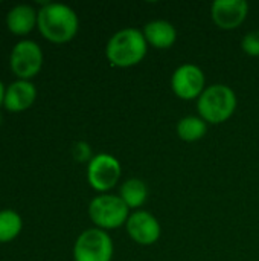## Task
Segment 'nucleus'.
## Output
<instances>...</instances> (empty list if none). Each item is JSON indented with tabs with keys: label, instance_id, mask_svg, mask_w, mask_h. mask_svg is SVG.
Instances as JSON below:
<instances>
[{
	"label": "nucleus",
	"instance_id": "10",
	"mask_svg": "<svg viewBox=\"0 0 259 261\" xmlns=\"http://www.w3.org/2000/svg\"><path fill=\"white\" fill-rule=\"evenodd\" d=\"M249 15V3L246 0H215L211 6L214 23L224 31L240 28Z\"/></svg>",
	"mask_w": 259,
	"mask_h": 261
},
{
	"label": "nucleus",
	"instance_id": "16",
	"mask_svg": "<svg viewBox=\"0 0 259 261\" xmlns=\"http://www.w3.org/2000/svg\"><path fill=\"white\" fill-rule=\"evenodd\" d=\"M23 220L18 213L12 210L0 211V243H9L21 232Z\"/></svg>",
	"mask_w": 259,
	"mask_h": 261
},
{
	"label": "nucleus",
	"instance_id": "15",
	"mask_svg": "<svg viewBox=\"0 0 259 261\" xmlns=\"http://www.w3.org/2000/svg\"><path fill=\"white\" fill-rule=\"evenodd\" d=\"M208 132V122L200 116H185L177 122V135L185 142H197Z\"/></svg>",
	"mask_w": 259,
	"mask_h": 261
},
{
	"label": "nucleus",
	"instance_id": "7",
	"mask_svg": "<svg viewBox=\"0 0 259 261\" xmlns=\"http://www.w3.org/2000/svg\"><path fill=\"white\" fill-rule=\"evenodd\" d=\"M43 50L32 40H20L11 50L9 64L18 80L29 81L37 76L43 67Z\"/></svg>",
	"mask_w": 259,
	"mask_h": 261
},
{
	"label": "nucleus",
	"instance_id": "8",
	"mask_svg": "<svg viewBox=\"0 0 259 261\" xmlns=\"http://www.w3.org/2000/svg\"><path fill=\"white\" fill-rule=\"evenodd\" d=\"M171 89L180 99H198L206 89V78L203 70L191 63L179 66L171 76Z\"/></svg>",
	"mask_w": 259,
	"mask_h": 261
},
{
	"label": "nucleus",
	"instance_id": "9",
	"mask_svg": "<svg viewBox=\"0 0 259 261\" xmlns=\"http://www.w3.org/2000/svg\"><path fill=\"white\" fill-rule=\"evenodd\" d=\"M125 228L130 239L140 246L154 245L162 236V228L159 220L151 213L143 210L130 214Z\"/></svg>",
	"mask_w": 259,
	"mask_h": 261
},
{
	"label": "nucleus",
	"instance_id": "18",
	"mask_svg": "<svg viewBox=\"0 0 259 261\" xmlns=\"http://www.w3.org/2000/svg\"><path fill=\"white\" fill-rule=\"evenodd\" d=\"M73 158L78 161V162H90V159L93 158L92 156V151H90V145L85 144V142H78L75 144L73 147Z\"/></svg>",
	"mask_w": 259,
	"mask_h": 261
},
{
	"label": "nucleus",
	"instance_id": "19",
	"mask_svg": "<svg viewBox=\"0 0 259 261\" xmlns=\"http://www.w3.org/2000/svg\"><path fill=\"white\" fill-rule=\"evenodd\" d=\"M5 93H6V89H5L3 83L0 81V107L3 106V101H5Z\"/></svg>",
	"mask_w": 259,
	"mask_h": 261
},
{
	"label": "nucleus",
	"instance_id": "4",
	"mask_svg": "<svg viewBox=\"0 0 259 261\" xmlns=\"http://www.w3.org/2000/svg\"><path fill=\"white\" fill-rule=\"evenodd\" d=\"M89 217L95 228L102 231L118 229L124 226L130 217V208L119 196L99 194L89 205Z\"/></svg>",
	"mask_w": 259,
	"mask_h": 261
},
{
	"label": "nucleus",
	"instance_id": "13",
	"mask_svg": "<svg viewBox=\"0 0 259 261\" xmlns=\"http://www.w3.org/2000/svg\"><path fill=\"white\" fill-rule=\"evenodd\" d=\"M38 9L31 5H17L6 15L8 29L18 37L27 35L37 26Z\"/></svg>",
	"mask_w": 259,
	"mask_h": 261
},
{
	"label": "nucleus",
	"instance_id": "6",
	"mask_svg": "<svg viewBox=\"0 0 259 261\" xmlns=\"http://www.w3.org/2000/svg\"><path fill=\"white\" fill-rule=\"evenodd\" d=\"M121 162L108 153L95 154L87 164V182L101 194H107L111 188H114L121 180Z\"/></svg>",
	"mask_w": 259,
	"mask_h": 261
},
{
	"label": "nucleus",
	"instance_id": "5",
	"mask_svg": "<svg viewBox=\"0 0 259 261\" xmlns=\"http://www.w3.org/2000/svg\"><path fill=\"white\" fill-rule=\"evenodd\" d=\"M114 252L113 240L107 231L90 228L82 231L73 245L75 261H111Z\"/></svg>",
	"mask_w": 259,
	"mask_h": 261
},
{
	"label": "nucleus",
	"instance_id": "12",
	"mask_svg": "<svg viewBox=\"0 0 259 261\" xmlns=\"http://www.w3.org/2000/svg\"><path fill=\"white\" fill-rule=\"evenodd\" d=\"M142 34L148 46L156 49H169L177 40V29L168 20H151L145 23Z\"/></svg>",
	"mask_w": 259,
	"mask_h": 261
},
{
	"label": "nucleus",
	"instance_id": "2",
	"mask_svg": "<svg viewBox=\"0 0 259 261\" xmlns=\"http://www.w3.org/2000/svg\"><path fill=\"white\" fill-rule=\"evenodd\" d=\"M148 52V43L140 29L124 28L113 34L105 46V57L114 67L127 69L139 64Z\"/></svg>",
	"mask_w": 259,
	"mask_h": 261
},
{
	"label": "nucleus",
	"instance_id": "3",
	"mask_svg": "<svg viewBox=\"0 0 259 261\" xmlns=\"http://www.w3.org/2000/svg\"><path fill=\"white\" fill-rule=\"evenodd\" d=\"M238 106L237 93L226 84H212L197 99L198 116L208 124H221L232 118Z\"/></svg>",
	"mask_w": 259,
	"mask_h": 261
},
{
	"label": "nucleus",
	"instance_id": "1",
	"mask_svg": "<svg viewBox=\"0 0 259 261\" xmlns=\"http://www.w3.org/2000/svg\"><path fill=\"white\" fill-rule=\"evenodd\" d=\"M37 28L50 43L64 44L72 41L79 29L76 12L63 3H44L38 9Z\"/></svg>",
	"mask_w": 259,
	"mask_h": 261
},
{
	"label": "nucleus",
	"instance_id": "20",
	"mask_svg": "<svg viewBox=\"0 0 259 261\" xmlns=\"http://www.w3.org/2000/svg\"><path fill=\"white\" fill-rule=\"evenodd\" d=\"M0 124H2V115H0Z\"/></svg>",
	"mask_w": 259,
	"mask_h": 261
},
{
	"label": "nucleus",
	"instance_id": "11",
	"mask_svg": "<svg viewBox=\"0 0 259 261\" xmlns=\"http://www.w3.org/2000/svg\"><path fill=\"white\" fill-rule=\"evenodd\" d=\"M37 99V89L31 81L17 80L11 83L5 93L3 107L11 113H20L32 107Z\"/></svg>",
	"mask_w": 259,
	"mask_h": 261
},
{
	"label": "nucleus",
	"instance_id": "14",
	"mask_svg": "<svg viewBox=\"0 0 259 261\" xmlns=\"http://www.w3.org/2000/svg\"><path fill=\"white\" fill-rule=\"evenodd\" d=\"M118 196L124 200V203L130 210H136L145 205L148 199V188L143 180L131 177V179H127L121 185Z\"/></svg>",
	"mask_w": 259,
	"mask_h": 261
},
{
	"label": "nucleus",
	"instance_id": "17",
	"mask_svg": "<svg viewBox=\"0 0 259 261\" xmlns=\"http://www.w3.org/2000/svg\"><path fill=\"white\" fill-rule=\"evenodd\" d=\"M241 49L250 57H259V31H252L243 37Z\"/></svg>",
	"mask_w": 259,
	"mask_h": 261
}]
</instances>
